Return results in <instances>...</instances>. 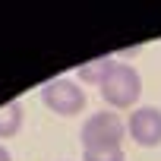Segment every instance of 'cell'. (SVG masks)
<instances>
[{
  "instance_id": "1",
  "label": "cell",
  "mask_w": 161,
  "mask_h": 161,
  "mask_svg": "<svg viewBox=\"0 0 161 161\" xmlns=\"http://www.w3.org/2000/svg\"><path fill=\"white\" fill-rule=\"evenodd\" d=\"M82 152L86 148H120L126 136V120L117 111H95L82 123Z\"/></svg>"
},
{
  "instance_id": "2",
  "label": "cell",
  "mask_w": 161,
  "mask_h": 161,
  "mask_svg": "<svg viewBox=\"0 0 161 161\" xmlns=\"http://www.w3.org/2000/svg\"><path fill=\"white\" fill-rule=\"evenodd\" d=\"M139 92H142V79H139L136 66H130V63H114L111 76L101 82V98H104L114 111H120V108H136Z\"/></svg>"
},
{
  "instance_id": "3",
  "label": "cell",
  "mask_w": 161,
  "mask_h": 161,
  "mask_svg": "<svg viewBox=\"0 0 161 161\" xmlns=\"http://www.w3.org/2000/svg\"><path fill=\"white\" fill-rule=\"evenodd\" d=\"M41 98L57 117H76L86 108V92L73 79H51L44 86V92H41Z\"/></svg>"
},
{
  "instance_id": "4",
  "label": "cell",
  "mask_w": 161,
  "mask_h": 161,
  "mask_svg": "<svg viewBox=\"0 0 161 161\" xmlns=\"http://www.w3.org/2000/svg\"><path fill=\"white\" fill-rule=\"evenodd\" d=\"M126 136H133V142L142 148L161 145V108H152V104L133 108L126 117Z\"/></svg>"
},
{
  "instance_id": "5",
  "label": "cell",
  "mask_w": 161,
  "mask_h": 161,
  "mask_svg": "<svg viewBox=\"0 0 161 161\" xmlns=\"http://www.w3.org/2000/svg\"><path fill=\"white\" fill-rule=\"evenodd\" d=\"M114 57H95V60H89V63H82V66H76V76L82 79V82H95L98 89H101V82L111 76V69H114Z\"/></svg>"
},
{
  "instance_id": "6",
  "label": "cell",
  "mask_w": 161,
  "mask_h": 161,
  "mask_svg": "<svg viewBox=\"0 0 161 161\" xmlns=\"http://www.w3.org/2000/svg\"><path fill=\"white\" fill-rule=\"evenodd\" d=\"M22 117H25V108L22 101H7L0 108V139H10L22 130Z\"/></svg>"
},
{
  "instance_id": "7",
  "label": "cell",
  "mask_w": 161,
  "mask_h": 161,
  "mask_svg": "<svg viewBox=\"0 0 161 161\" xmlns=\"http://www.w3.org/2000/svg\"><path fill=\"white\" fill-rule=\"evenodd\" d=\"M82 158L86 161H126L123 148H86Z\"/></svg>"
},
{
  "instance_id": "8",
  "label": "cell",
  "mask_w": 161,
  "mask_h": 161,
  "mask_svg": "<svg viewBox=\"0 0 161 161\" xmlns=\"http://www.w3.org/2000/svg\"><path fill=\"white\" fill-rule=\"evenodd\" d=\"M0 161H13V158H10V152H7L3 145H0Z\"/></svg>"
}]
</instances>
